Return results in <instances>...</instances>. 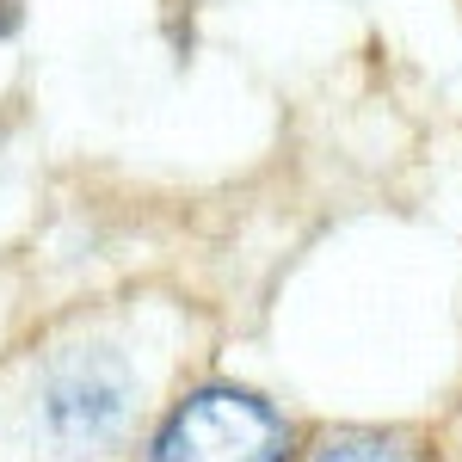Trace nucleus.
<instances>
[{"label": "nucleus", "mask_w": 462, "mask_h": 462, "mask_svg": "<svg viewBox=\"0 0 462 462\" xmlns=\"http://www.w3.org/2000/svg\"><path fill=\"white\" fill-rule=\"evenodd\" d=\"M0 32H13V0H0Z\"/></svg>", "instance_id": "nucleus-4"}, {"label": "nucleus", "mask_w": 462, "mask_h": 462, "mask_svg": "<svg viewBox=\"0 0 462 462\" xmlns=\"http://www.w3.org/2000/svg\"><path fill=\"white\" fill-rule=\"evenodd\" d=\"M290 426L241 389H204L154 438V462H284Z\"/></svg>", "instance_id": "nucleus-2"}, {"label": "nucleus", "mask_w": 462, "mask_h": 462, "mask_svg": "<svg viewBox=\"0 0 462 462\" xmlns=\"http://www.w3.org/2000/svg\"><path fill=\"white\" fill-rule=\"evenodd\" d=\"M136 407V376L111 346H69L37 370L32 389V438L56 457H93L124 438Z\"/></svg>", "instance_id": "nucleus-1"}, {"label": "nucleus", "mask_w": 462, "mask_h": 462, "mask_svg": "<svg viewBox=\"0 0 462 462\" xmlns=\"http://www.w3.org/2000/svg\"><path fill=\"white\" fill-rule=\"evenodd\" d=\"M315 462H420V457L401 450L394 438H333L327 450H315Z\"/></svg>", "instance_id": "nucleus-3"}]
</instances>
